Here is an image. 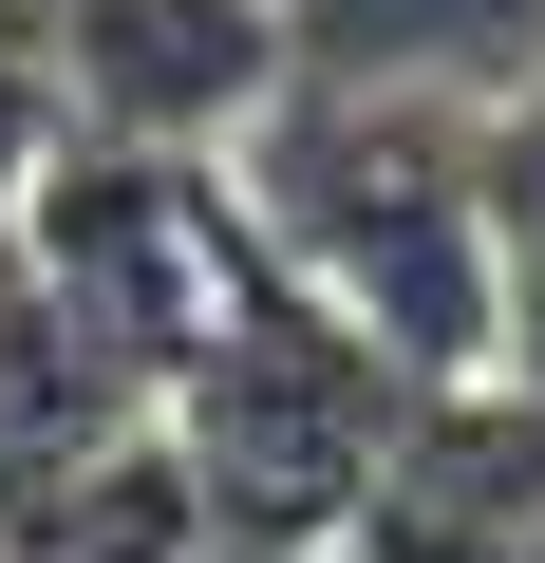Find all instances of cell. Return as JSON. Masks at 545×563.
<instances>
[{
	"label": "cell",
	"instance_id": "1",
	"mask_svg": "<svg viewBox=\"0 0 545 563\" xmlns=\"http://www.w3.org/2000/svg\"><path fill=\"white\" fill-rule=\"evenodd\" d=\"M244 244L339 339H377L414 395H508V263H489V113L283 76L226 151Z\"/></svg>",
	"mask_w": 545,
	"mask_h": 563
},
{
	"label": "cell",
	"instance_id": "2",
	"mask_svg": "<svg viewBox=\"0 0 545 563\" xmlns=\"http://www.w3.org/2000/svg\"><path fill=\"white\" fill-rule=\"evenodd\" d=\"M414 413L433 395L377 339H339L302 282L244 244L226 320H207V357L170 395V470L207 507V563H320V544H358L377 488H395V451H414Z\"/></svg>",
	"mask_w": 545,
	"mask_h": 563
},
{
	"label": "cell",
	"instance_id": "3",
	"mask_svg": "<svg viewBox=\"0 0 545 563\" xmlns=\"http://www.w3.org/2000/svg\"><path fill=\"white\" fill-rule=\"evenodd\" d=\"M39 76H57V151H170L226 169L244 113L283 95V20L263 0H39Z\"/></svg>",
	"mask_w": 545,
	"mask_h": 563
},
{
	"label": "cell",
	"instance_id": "4",
	"mask_svg": "<svg viewBox=\"0 0 545 563\" xmlns=\"http://www.w3.org/2000/svg\"><path fill=\"white\" fill-rule=\"evenodd\" d=\"M302 76L339 95H433V113H489L545 76V0H263Z\"/></svg>",
	"mask_w": 545,
	"mask_h": 563
},
{
	"label": "cell",
	"instance_id": "5",
	"mask_svg": "<svg viewBox=\"0 0 545 563\" xmlns=\"http://www.w3.org/2000/svg\"><path fill=\"white\" fill-rule=\"evenodd\" d=\"M489 263H508V395L545 413V76L489 95Z\"/></svg>",
	"mask_w": 545,
	"mask_h": 563
},
{
	"label": "cell",
	"instance_id": "6",
	"mask_svg": "<svg viewBox=\"0 0 545 563\" xmlns=\"http://www.w3.org/2000/svg\"><path fill=\"white\" fill-rule=\"evenodd\" d=\"M0 376H20V244H0Z\"/></svg>",
	"mask_w": 545,
	"mask_h": 563
}]
</instances>
